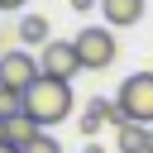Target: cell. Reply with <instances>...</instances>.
<instances>
[{"instance_id":"obj_9","label":"cell","mask_w":153,"mask_h":153,"mask_svg":"<svg viewBox=\"0 0 153 153\" xmlns=\"http://www.w3.org/2000/svg\"><path fill=\"white\" fill-rule=\"evenodd\" d=\"M120 153H153L148 124H120Z\"/></svg>"},{"instance_id":"obj_18","label":"cell","mask_w":153,"mask_h":153,"mask_svg":"<svg viewBox=\"0 0 153 153\" xmlns=\"http://www.w3.org/2000/svg\"><path fill=\"white\" fill-rule=\"evenodd\" d=\"M0 86H5V81H0Z\"/></svg>"},{"instance_id":"obj_7","label":"cell","mask_w":153,"mask_h":153,"mask_svg":"<svg viewBox=\"0 0 153 153\" xmlns=\"http://www.w3.org/2000/svg\"><path fill=\"white\" fill-rule=\"evenodd\" d=\"M100 14L110 29H134L143 19V0H100Z\"/></svg>"},{"instance_id":"obj_3","label":"cell","mask_w":153,"mask_h":153,"mask_svg":"<svg viewBox=\"0 0 153 153\" xmlns=\"http://www.w3.org/2000/svg\"><path fill=\"white\" fill-rule=\"evenodd\" d=\"M115 105L124 115V124H153V72H134L120 81Z\"/></svg>"},{"instance_id":"obj_6","label":"cell","mask_w":153,"mask_h":153,"mask_svg":"<svg viewBox=\"0 0 153 153\" xmlns=\"http://www.w3.org/2000/svg\"><path fill=\"white\" fill-rule=\"evenodd\" d=\"M105 124H115V129H120V124H124V115H120L115 96H110V100H105V96H91V100H86V110H81V134H86V139H96Z\"/></svg>"},{"instance_id":"obj_11","label":"cell","mask_w":153,"mask_h":153,"mask_svg":"<svg viewBox=\"0 0 153 153\" xmlns=\"http://www.w3.org/2000/svg\"><path fill=\"white\" fill-rule=\"evenodd\" d=\"M14 115H24V91L0 86V120H14Z\"/></svg>"},{"instance_id":"obj_10","label":"cell","mask_w":153,"mask_h":153,"mask_svg":"<svg viewBox=\"0 0 153 153\" xmlns=\"http://www.w3.org/2000/svg\"><path fill=\"white\" fill-rule=\"evenodd\" d=\"M48 33H53V29H48L43 14H24V19H19V43H24V48H43Z\"/></svg>"},{"instance_id":"obj_5","label":"cell","mask_w":153,"mask_h":153,"mask_svg":"<svg viewBox=\"0 0 153 153\" xmlns=\"http://www.w3.org/2000/svg\"><path fill=\"white\" fill-rule=\"evenodd\" d=\"M38 76H43V67H38V57H33V53H24V48H10V53H0V81H5V86H14V91H29Z\"/></svg>"},{"instance_id":"obj_15","label":"cell","mask_w":153,"mask_h":153,"mask_svg":"<svg viewBox=\"0 0 153 153\" xmlns=\"http://www.w3.org/2000/svg\"><path fill=\"white\" fill-rule=\"evenodd\" d=\"M19 5H24V0H0V10H19Z\"/></svg>"},{"instance_id":"obj_4","label":"cell","mask_w":153,"mask_h":153,"mask_svg":"<svg viewBox=\"0 0 153 153\" xmlns=\"http://www.w3.org/2000/svg\"><path fill=\"white\" fill-rule=\"evenodd\" d=\"M38 67H43V76H57V81H72V76L81 72V57H76V43H72V38H48V43L38 48Z\"/></svg>"},{"instance_id":"obj_17","label":"cell","mask_w":153,"mask_h":153,"mask_svg":"<svg viewBox=\"0 0 153 153\" xmlns=\"http://www.w3.org/2000/svg\"><path fill=\"white\" fill-rule=\"evenodd\" d=\"M0 139H5V120H0Z\"/></svg>"},{"instance_id":"obj_8","label":"cell","mask_w":153,"mask_h":153,"mask_svg":"<svg viewBox=\"0 0 153 153\" xmlns=\"http://www.w3.org/2000/svg\"><path fill=\"white\" fill-rule=\"evenodd\" d=\"M38 134H43V124H38L33 115H14V120H5V143H14L19 153H24Z\"/></svg>"},{"instance_id":"obj_14","label":"cell","mask_w":153,"mask_h":153,"mask_svg":"<svg viewBox=\"0 0 153 153\" xmlns=\"http://www.w3.org/2000/svg\"><path fill=\"white\" fill-rule=\"evenodd\" d=\"M67 5H72V10H81V14H86V10H96V0H67Z\"/></svg>"},{"instance_id":"obj_2","label":"cell","mask_w":153,"mask_h":153,"mask_svg":"<svg viewBox=\"0 0 153 153\" xmlns=\"http://www.w3.org/2000/svg\"><path fill=\"white\" fill-rule=\"evenodd\" d=\"M72 43H76L81 72H105V67H115V57H120V38H115L110 24H91V29H81Z\"/></svg>"},{"instance_id":"obj_12","label":"cell","mask_w":153,"mask_h":153,"mask_svg":"<svg viewBox=\"0 0 153 153\" xmlns=\"http://www.w3.org/2000/svg\"><path fill=\"white\" fill-rule=\"evenodd\" d=\"M24 153H62V143H57V139H53V134L43 129V134H38V139H33V143H29Z\"/></svg>"},{"instance_id":"obj_16","label":"cell","mask_w":153,"mask_h":153,"mask_svg":"<svg viewBox=\"0 0 153 153\" xmlns=\"http://www.w3.org/2000/svg\"><path fill=\"white\" fill-rule=\"evenodd\" d=\"M0 153H19V148H14V143H5V139H0Z\"/></svg>"},{"instance_id":"obj_1","label":"cell","mask_w":153,"mask_h":153,"mask_svg":"<svg viewBox=\"0 0 153 153\" xmlns=\"http://www.w3.org/2000/svg\"><path fill=\"white\" fill-rule=\"evenodd\" d=\"M72 81H57V76H38L29 91H24V115H33L43 129H53V124H62L67 115H72Z\"/></svg>"},{"instance_id":"obj_13","label":"cell","mask_w":153,"mask_h":153,"mask_svg":"<svg viewBox=\"0 0 153 153\" xmlns=\"http://www.w3.org/2000/svg\"><path fill=\"white\" fill-rule=\"evenodd\" d=\"M10 48H24L19 43V24H0V53H10Z\"/></svg>"}]
</instances>
